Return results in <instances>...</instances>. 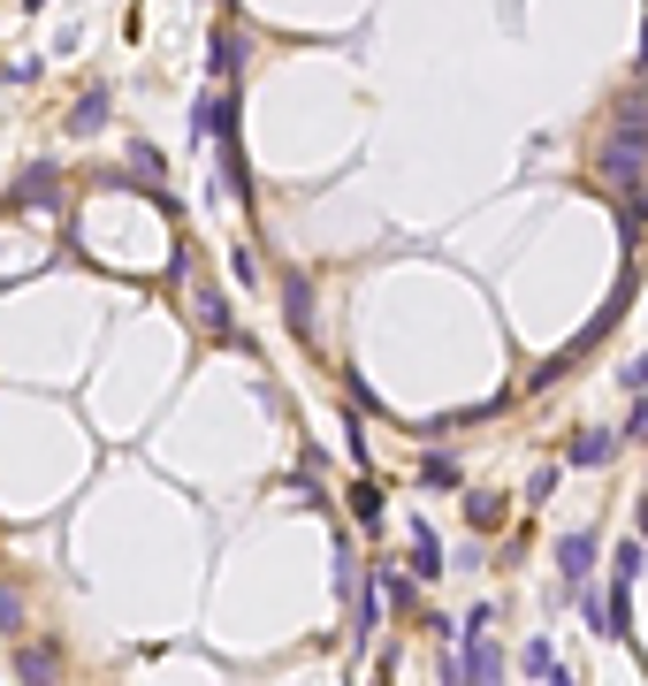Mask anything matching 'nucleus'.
<instances>
[{
  "label": "nucleus",
  "instance_id": "obj_1",
  "mask_svg": "<svg viewBox=\"0 0 648 686\" xmlns=\"http://www.w3.org/2000/svg\"><path fill=\"white\" fill-rule=\"evenodd\" d=\"M503 664H496V649H488V610L466 618V679H496Z\"/></svg>",
  "mask_w": 648,
  "mask_h": 686
},
{
  "label": "nucleus",
  "instance_id": "obj_2",
  "mask_svg": "<svg viewBox=\"0 0 648 686\" xmlns=\"http://www.w3.org/2000/svg\"><path fill=\"white\" fill-rule=\"evenodd\" d=\"M611 450H618V435H603V427H595V435H580V443H572L565 458H572V466H603Z\"/></svg>",
  "mask_w": 648,
  "mask_h": 686
},
{
  "label": "nucleus",
  "instance_id": "obj_3",
  "mask_svg": "<svg viewBox=\"0 0 648 686\" xmlns=\"http://www.w3.org/2000/svg\"><path fill=\"white\" fill-rule=\"evenodd\" d=\"M557 564H565V580H588V564H595V541H588V534H572V541L557 549Z\"/></svg>",
  "mask_w": 648,
  "mask_h": 686
},
{
  "label": "nucleus",
  "instance_id": "obj_4",
  "mask_svg": "<svg viewBox=\"0 0 648 686\" xmlns=\"http://www.w3.org/2000/svg\"><path fill=\"white\" fill-rule=\"evenodd\" d=\"M412 572H420V580H435V572H443V557H435V534H428V526H412Z\"/></svg>",
  "mask_w": 648,
  "mask_h": 686
},
{
  "label": "nucleus",
  "instance_id": "obj_5",
  "mask_svg": "<svg viewBox=\"0 0 648 686\" xmlns=\"http://www.w3.org/2000/svg\"><path fill=\"white\" fill-rule=\"evenodd\" d=\"M526 672H534V679H565V664H557L549 641H526Z\"/></svg>",
  "mask_w": 648,
  "mask_h": 686
},
{
  "label": "nucleus",
  "instance_id": "obj_6",
  "mask_svg": "<svg viewBox=\"0 0 648 686\" xmlns=\"http://www.w3.org/2000/svg\"><path fill=\"white\" fill-rule=\"evenodd\" d=\"M237 61H245V46L237 38H214V77H237Z\"/></svg>",
  "mask_w": 648,
  "mask_h": 686
},
{
  "label": "nucleus",
  "instance_id": "obj_7",
  "mask_svg": "<svg viewBox=\"0 0 648 686\" xmlns=\"http://www.w3.org/2000/svg\"><path fill=\"white\" fill-rule=\"evenodd\" d=\"M100 115H107V92H84V107H77V138H92Z\"/></svg>",
  "mask_w": 648,
  "mask_h": 686
},
{
  "label": "nucleus",
  "instance_id": "obj_8",
  "mask_svg": "<svg viewBox=\"0 0 648 686\" xmlns=\"http://www.w3.org/2000/svg\"><path fill=\"white\" fill-rule=\"evenodd\" d=\"M626 389H634V397L648 389V358H634V366H626Z\"/></svg>",
  "mask_w": 648,
  "mask_h": 686
}]
</instances>
